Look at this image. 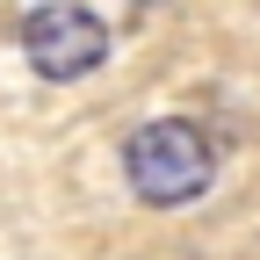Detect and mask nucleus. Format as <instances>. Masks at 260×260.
<instances>
[{
  "mask_svg": "<svg viewBox=\"0 0 260 260\" xmlns=\"http://www.w3.org/2000/svg\"><path fill=\"white\" fill-rule=\"evenodd\" d=\"M123 181H130L138 203L181 210V203H195V195L217 181V145H210L203 123L159 116V123H145V130H130V145H123Z\"/></svg>",
  "mask_w": 260,
  "mask_h": 260,
  "instance_id": "nucleus-1",
  "label": "nucleus"
},
{
  "mask_svg": "<svg viewBox=\"0 0 260 260\" xmlns=\"http://www.w3.org/2000/svg\"><path fill=\"white\" fill-rule=\"evenodd\" d=\"M15 44H22V58L37 65L44 80H87L94 65L109 58V22L94 8H73V0H44V8L22 15Z\"/></svg>",
  "mask_w": 260,
  "mask_h": 260,
  "instance_id": "nucleus-2",
  "label": "nucleus"
}]
</instances>
